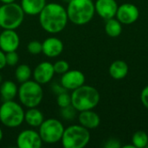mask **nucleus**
Returning a JSON list of instances; mask_svg holds the SVG:
<instances>
[{
	"instance_id": "nucleus-34",
	"label": "nucleus",
	"mask_w": 148,
	"mask_h": 148,
	"mask_svg": "<svg viewBox=\"0 0 148 148\" xmlns=\"http://www.w3.org/2000/svg\"><path fill=\"white\" fill-rule=\"evenodd\" d=\"M3 130L1 129V127H0V142L2 141V140H3Z\"/></svg>"
},
{
	"instance_id": "nucleus-21",
	"label": "nucleus",
	"mask_w": 148,
	"mask_h": 148,
	"mask_svg": "<svg viewBox=\"0 0 148 148\" xmlns=\"http://www.w3.org/2000/svg\"><path fill=\"white\" fill-rule=\"evenodd\" d=\"M105 32L110 37H117L122 32V23L117 18H110L106 20Z\"/></svg>"
},
{
	"instance_id": "nucleus-5",
	"label": "nucleus",
	"mask_w": 148,
	"mask_h": 148,
	"mask_svg": "<svg viewBox=\"0 0 148 148\" xmlns=\"http://www.w3.org/2000/svg\"><path fill=\"white\" fill-rule=\"evenodd\" d=\"M24 11L20 4L13 2L0 6V28L16 29L21 26L24 19Z\"/></svg>"
},
{
	"instance_id": "nucleus-3",
	"label": "nucleus",
	"mask_w": 148,
	"mask_h": 148,
	"mask_svg": "<svg viewBox=\"0 0 148 148\" xmlns=\"http://www.w3.org/2000/svg\"><path fill=\"white\" fill-rule=\"evenodd\" d=\"M101 95L98 90L89 85H82L71 93V105L82 112L94 109L100 102Z\"/></svg>"
},
{
	"instance_id": "nucleus-16",
	"label": "nucleus",
	"mask_w": 148,
	"mask_h": 148,
	"mask_svg": "<svg viewBox=\"0 0 148 148\" xmlns=\"http://www.w3.org/2000/svg\"><path fill=\"white\" fill-rule=\"evenodd\" d=\"M78 121L80 125L86 127L88 130L95 129L101 123V118L95 112L91 110H85L80 112L78 115Z\"/></svg>"
},
{
	"instance_id": "nucleus-25",
	"label": "nucleus",
	"mask_w": 148,
	"mask_h": 148,
	"mask_svg": "<svg viewBox=\"0 0 148 148\" xmlns=\"http://www.w3.org/2000/svg\"><path fill=\"white\" fill-rule=\"evenodd\" d=\"M56 102H57V105L60 107V108H66L71 105V95H69L67 91L58 95Z\"/></svg>"
},
{
	"instance_id": "nucleus-19",
	"label": "nucleus",
	"mask_w": 148,
	"mask_h": 148,
	"mask_svg": "<svg viewBox=\"0 0 148 148\" xmlns=\"http://www.w3.org/2000/svg\"><path fill=\"white\" fill-rule=\"evenodd\" d=\"M44 121L42 113L36 108H28L24 112V121L31 127H39Z\"/></svg>"
},
{
	"instance_id": "nucleus-7",
	"label": "nucleus",
	"mask_w": 148,
	"mask_h": 148,
	"mask_svg": "<svg viewBox=\"0 0 148 148\" xmlns=\"http://www.w3.org/2000/svg\"><path fill=\"white\" fill-rule=\"evenodd\" d=\"M89 140V130L82 125H71L65 128L61 140L64 148H83Z\"/></svg>"
},
{
	"instance_id": "nucleus-20",
	"label": "nucleus",
	"mask_w": 148,
	"mask_h": 148,
	"mask_svg": "<svg viewBox=\"0 0 148 148\" xmlns=\"http://www.w3.org/2000/svg\"><path fill=\"white\" fill-rule=\"evenodd\" d=\"M18 88L12 81H4L0 85V95L3 101H12L17 95Z\"/></svg>"
},
{
	"instance_id": "nucleus-23",
	"label": "nucleus",
	"mask_w": 148,
	"mask_h": 148,
	"mask_svg": "<svg viewBox=\"0 0 148 148\" xmlns=\"http://www.w3.org/2000/svg\"><path fill=\"white\" fill-rule=\"evenodd\" d=\"M132 144L135 148H145L148 144V135L144 131H137L132 137Z\"/></svg>"
},
{
	"instance_id": "nucleus-33",
	"label": "nucleus",
	"mask_w": 148,
	"mask_h": 148,
	"mask_svg": "<svg viewBox=\"0 0 148 148\" xmlns=\"http://www.w3.org/2000/svg\"><path fill=\"white\" fill-rule=\"evenodd\" d=\"M16 0H0V2L2 3H13L15 2Z\"/></svg>"
},
{
	"instance_id": "nucleus-27",
	"label": "nucleus",
	"mask_w": 148,
	"mask_h": 148,
	"mask_svg": "<svg viewBox=\"0 0 148 148\" xmlns=\"http://www.w3.org/2000/svg\"><path fill=\"white\" fill-rule=\"evenodd\" d=\"M27 49L31 55H39L42 52V43L36 40L31 41L28 43Z\"/></svg>"
},
{
	"instance_id": "nucleus-36",
	"label": "nucleus",
	"mask_w": 148,
	"mask_h": 148,
	"mask_svg": "<svg viewBox=\"0 0 148 148\" xmlns=\"http://www.w3.org/2000/svg\"><path fill=\"white\" fill-rule=\"evenodd\" d=\"M64 1H68V2H69V1H70V0H64Z\"/></svg>"
},
{
	"instance_id": "nucleus-14",
	"label": "nucleus",
	"mask_w": 148,
	"mask_h": 148,
	"mask_svg": "<svg viewBox=\"0 0 148 148\" xmlns=\"http://www.w3.org/2000/svg\"><path fill=\"white\" fill-rule=\"evenodd\" d=\"M95 12L103 19L108 20L115 16L118 4L115 0H96L95 3Z\"/></svg>"
},
{
	"instance_id": "nucleus-11",
	"label": "nucleus",
	"mask_w": 148,
	"mask_h": 148,
	"mask_svg": "<svg viewBox=\"0 0 148 148\" xmlns=\"http://www.w3.org/2000/svg\"><path fill=\"white\" fill-rule=\"evenodd\" d=\"M60 83L67 90L73 91L85 83V75L80 70L69 69L66 73L62 75Z\"/></svg>"
},
{
	"instance_id": "nucleus-17",
	"label": "nucleus",
	"mask_w": 148,
	"mask_h": 148,
	"mask_svg": "<svg viewBox=\"0 0 148 148\" xmlns=\"http://www.w3.org/2000/svg\"><path fill=\"white\" fill-rule=\"evenodd\" d=\"M46 0H21V7L25 14L36 16L46 5Z\"/></svg>"
},
{
	"instance_id": "nucleus-18",
	"label": "nucleus",
	"mask_w": 148,
	"mask_h": 148,
	"mask_svg": "<svg viewBox=\"0 0 148 148\" xmlns=\"http://www.w3.org/2000/svg\"><path fill=\"white\" fill-rule=\"evenodd\" d=\"M129 71L128 65L126 62L122 60H116L113 62L109 67V74L114 80L124 79Z\"/></svg>"
},
{
	"instance_id": "nucleus-4",
	"label": "nucleus",
	"mask_w": 148,
	"mask_h": 148,
	"mask_svg": "<svg viewBox=\"0 0 148 148\" xmlns=\"http://www.w3.org/2000/svg\"><path fill=\"white\" fill-rule=\"evenodd\" d=\"M17 96L21 105L27 108H36L40 105L43 98V90L38 82L29 80L21 83L18 88Z\"/></svg>"
},
{
	"instance_id": "nucleus-1",
	"label": "nucleus",
	"mask_w": 148,
	"mask_h": 148,
	"mask_svg": "<svg viewBox=\"0 0 148 148\" xmlns=\"http://www.w3.org/2000/svg\"><path fill=\"white\" fill-rule=\"evenodd\" d=\"M38 16L41 27L49 34L62 32L69 21L66 8L57 3H46Z\"/></svg>"
},
{
	"instance_id": "nucleus-12",
	"label": "nucleus",
	"mask_w": 148,
	"mask_h": 148,
	"mask_svg": "<svg viewBox=\"0 0 148 148\" xmlns=\"http://www.w3.org/2000/svg\"><path fill=\"white\" fill-rule=\"evenodd\" d=\"M55 74L54 66L49 62H40L38 65H36L32 72L34 81L41 85L49 83L53 79Z\"/></svg>"
},
{
	"instance_id": "nucleus-8",
	"label": "nucleus",
	"mask_w": 148,
	"mask_h": 148,
	"mask_svg": "<svg viewBox=\"0 0 148 148\" xmlns=\"http://www.w3.org/2000/svg\"><path fill=\"white\" fill-rule=\"evenodd\" d=\"M38 128L40 137L46 144H56L61 141L65 129L62 123L55 118L44 120Z\"/></svg>"
},
{
	"instance_id": "nucleus-2",
	"label": "nucleus",
	"mask_w": 148,
	"mask_h": 148,
	"mask_svg": "<svg viewBox=\"0 0 148 148\" xmlns=\"http://www.w3.org/2000/svg\"><path fill=\"white\" fill-rule=\"evenodd\" d=\"M69 20L75 25H85L94 17L95 3L92 0H70L66 8Z\"/></svg>"
},
{
	"instance_id": "nucleus-22",
	"label": "nucleus",
	"mask_w": 148,
	"mask_h": 148,
	"mask_svg": "<svg viewBox=\"0 0 148 148\" xmlns=\"http://www.w3.org/2000/svg\"><path fill=\"white\" fill-rule=\"evenodd\" d=\"M31 75H32V71L27 64L18 65L15 70V77L16 81L20 83L29 81Z\"/></svg>"
},
{
	"instance_id": "nucleus-31",
	"label": "nucleus",
	"mask_w": 148,
	"mask_h": 148,
	"mask_svg": "<svg viewBox=\"0 0 148 148\" xmlns=\"http://www.w3.org/2000/svg\"><path fill=\"white\" fill-rule=\"evenodd\" d=\"M52 91H53V93L54 94H56V95H60V94H62V93H63V92H66V91H68L65 88H63L62 87V85L60 83V84H53V86H52Z\"/></svg>"
},
{
	"instance_id": "nucleus-15",
	"label": "nucleus",
	"mask_w": 148,
	"mask_h": 148,
	"mask_svg": "<svg viewBox=\"0 0 148 148\" xmlns=\"http://www.w3.org/2000/svg\"><path fill=\"white\" fill-rule=\"evenodd\" d=\"M42 43V53L49 58L56 57L60 56L63 51V42L57 37H48Z\"/></svg>"
},
{
	"instance_id": "nucleus-37",
	"label": "nucleus",
	"mask_w": 148,
	"mask_h": 148,
	"mask_svg": "<svg viewBox=\"0 0 148 148\" xmlns=\"http://www.w3.org/2000/svg\"><path fill=\"white\" fill-rule=\"evenodd\" d=\"M147 148H148V144H147Z\"/></svg>"
},
{
	"instance_id": "nucleus-32",
	"label": "nucleus",
	"mask_w": 148,
	"mask_h": 148,
	"mask_svg": "<svg viewBox=\"0 0 148 148\" xmlns=\"http://www.w3.org/2000/svg\"><path fill=\"white\" fill-rule=\"evenodd\" d=\"M6 66V58H5V52L0 49V70L3 69Z\"/></svg>"
},
{
	"instance_id": "nucleus-13",
	"label": "nucleus",
	"mask_w": 148,
	"mask_h": 148,
	"mask_svg": "<svg viewBox=\"0 0 148 148\" xmlns=\"http://www.w3.org/2000/svg\"><path fill=\"white\" fill-rule=\"evenodd\" d=\"M20 44V37L15 29H3L0 32V49L3 52L16 51Z\"/></svg>"
},
{
	"instance_id": "nucleus-26",
	"label": "nucleus",
	"mask_w": 148,
	"mask_h": 148,
	"mask_svg": "<svg viewBox=\"0 0 148 148\" xmlns=\"http://www.w3.org/2000/svg\"><path fill=\"white\" fill-rule=\"evenodd\" d=\"M53 66H54L55 73L58 74V75H63L68 70H69V64L68 62H66L64 60H59V61L56 62L53 64Z\"/></svg>"
},
{
	"instance_id": "nucleus-10",
	"label": "nucleus",
	"mask_w": 148,
	"mask_h": 148,
	"mask_svg": "<svg viewBox=\"0 0 148 148\" xmlns=\"http://www.w3.org/2000/svg\"><path fill=\"white\" fill-rule=\"evenodd\" d=\"M115 16L122 24L129 25L138 20L140 10L136 5L130 3H125L118 6Z\"/></svg>"
},
{
	"instance_id": "nucleus-29",
	"label": "nucleus",
	"mask_w": 148,
	"mask_h": 148,
	"mask_svg": "<svg viewBox=\"0 0 148 148\" xmlns=\"http://www.w3.org/2000/svg\"><path fill=\"white\" fill-rule=\"evenodd\" d=\"M106 148H120L121 147V144L120 140L116 138H110L108 140L104 145Z\"/></svg>"
},
{
	"instance_id": "nucleus-9",
	"label": "nucleus",
	"mask_w": 148,
	"mask_h": 148,
	"mask_svg": "<svg viewBox=\"0 0 148 148\" xmlns=\"http://www.w3.org/2000/svg\"><path fill=\"white\" fill-rule=\"evenodd\" d=\"M16 143L18 148H40L43 142L38 132L33 129H25L19 133Z\"/></svg>"
},
{
	"instance_id": "nucleus-28",
	"label": "nucleus",
	"mask_w": 148,
	"mask_h": 148,
	"mask_svg": "<svg viewBox=\"0 0 148 148\" xmlns=\"http://www.w3.org/2000/svg\"><path fill=\"white\" fill-rule=\"evenodd\" d=\"M5 58H6V65L10 67L16 66L19 61V56L16 51H10L5 53Z\"/></svg>"
},
{
	"instance_id": "nucleus-6",
	"label": "nucleus",
	"mask_w": 148,
	"mask_h": 148,
	"mask_svg": "<svg viewBox=\"0 0 148 148\" xmlns=\"http://www.w3.org/2000/svg\"><path fill=\"white\" fill-rule=\"evenodd\" d=\"M24 121L23 107L12 101H4L0 106V122L6 127H18Z\"/></svg>"
},
{
	"instance_id": "nucleus-24",
	"label": "nucleus",
	"mask_w": 148,
	"mask_h": 148,
	"mask_svg": "<svg viewBox=\"0 0 148 148\" xmlns=\"http://www.w3.org/2000/svg\"><path fill=\"white\" fill-rule=\"evenodd\" d=\"M76 112H77V110L72 105H69L66 108H61L60 115L65 121H72L75 118Z\"/></svg>"
},
{
	"instance_id": "nucleus-30",
	"label": "nucleus",
	"mask_w": 148,
	"mask_h": 148,
	"mask_svg": "<svg viewBox=\"0 0 148 148\" xmlns=\"http://www.w3.org/2000/svg\"><path fill=\"white\" fill-rule=\"evenodd\" d=\"M140 101L143 106L148 109V85H147L140 93Z\"/></svg>"
},
{
	"instance_id": "nucleus-35",
	"label": "nucleus",
	"mask_w": 148,
	"mask_h": 148,
	"mask_svg": "<svg viewBox=\"0 0 148 148\" xmlns=\"http://www.w3.org/2000/svg\"><path fill=\"white\" fill-rule=\"evenodd\" d=\"M2 82H3V76H2V75L0 74V85L2 84Z\"/></svg>"
}]
</instances>
